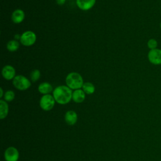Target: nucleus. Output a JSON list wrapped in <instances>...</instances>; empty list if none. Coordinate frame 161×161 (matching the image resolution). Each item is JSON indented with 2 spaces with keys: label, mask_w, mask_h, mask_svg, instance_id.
Segmentation results:
<instances>
[{
  "label": "nucleus",
  "mask_w": 161,
  "mask_h": 161,
  "mask_svg": "<svg viewBox=\"0 0 161 161\" xmlns=\"http://www.w3.org/2000/svg\"><path fill=\"white\" fill-rule=\"evenodd\" d=\"M72 91L68 86L61 85L56 87L53 91V96L55 102L60 104L69 103L72 97Z\"/></svg>",
  "instance_id": "f257e3e1"
},
{
  "label": "nucleus",
  "mask_w": 161,
  "mask_h": 161,
  "mask_svg": "<svg viewBox=\"0 0 161 161\" xmlns=\"http://www.w3.org/2000/svg\"><path fill=\"white\" fill-rule=\"evenodd\" d=\"M66 86L72 90H76L82 88L84 84V80L82 75L76 72L69 73L65 77Z\"/></svg>",
  "instance_id": "f03ea898"
},
{
  "label": "nucleus",
  "mask_w": 161,
  "mask_h": 161,
  "mask_svg": "<svg viewBox=\"0 0 161 161\" xmlns=\"http://www.w3.org/2000/svg\"><path fill=\"white\" fill-rule=\"evenodd\" d=\"M13 85L19 91H25L31 85L30 80L23 75H17L13 80Z\"/></svg>",
  "instance_id": "7ed1b4c3"
},
{
  "label": "nucleus",
  "mask_w": 161,
  "mask_h": 161,
  "mask_svg": "<svg viewBox=\"0 0 161 161\" xmlns=\"http://www.w3.org/2000/svg\"><path fill=\"white\" fill-rule=\"evenodd\" d=\"M19 41L20 43L25 47L32 46L36 41V35L35 33L32 31H25L21 35Z\"/></svg>",
  "instance_id": "20e7f679"
},
{
  "label": "nucleus",
  "mask_w": 161,
  "mask_h": 161,
  "mask_svg": "<svg viewBox=\"0 0 161 161\" xmlns=\"http://www.w3.org/2000/svg\"><path fill=\"white\" fill-rule=\"evenodd\" d=\"M55 103V100L53 96L50 94L42 96L40 100V106L44 111L51 110L53 108Z\"/></svg>",
  "instance_id": "39448f33"
},
{
  "label": "nucleus",
  "mask_w": 161,
  "mask_h": 161,
  "mask_svg": "<svg viewBox=\"0 0 161 161\" xmlns=\"http://www.w3.org/2000/svg\"><path fill=\"white\" fill-rule=\"evenodd\" d=\"M147 58L150 63L155 65H161V49L155 48L153 50H150Z\"/></svg>",
  "instance_id": "423d86ee"
},
{
  "label": "nucleus",
  "mask_w": 161,
  "mask_h": 161,
  "mask_svg": "<svg viewBox=\"0 0 161 161\" xmlns=\"http://www.w3.org/2000/svg\"><path fill=\"white\" fill-rule=\"evenodd\" d=\"M1 74L3 78L7 80H13L16 77V70L12 65H6L3 67Z\"/></svg>",
  "instance_id": "0eeeda50"
},
{
  "label": "nucleus",
  "mask_w": 161,
  "mask_h": 161,
  "mask_svg": "<svg viewBox=\"0 0 161 161\" xmlns=\"http://www.w3.org/2000/svg\"><path fill=\"white\" fill-rule=\"evenodd\" d=\"M4 158L6 161H17L19 158V152L14 147H8L4 152Z\"/></svg>",
  "instance_id": "6e6552de"
},
{
  "label": "nucleus",
  "mask_w": 161,
  "mask_h": 161,
  "mask_svg": "<svg viewBox=\"0 0 161 161\" xmlns=\"http://www.w3.org/2000/svg\"><path fill=\"white\" fill-rule=\"evenodd\" d=\"M96 0H76L77 6L82 11H89L95 5Z\"/></svg>",
  "instance_id": "1a4fd4ad"
},
{
  "label": "nucleus",
  "mask_w": 161,
  "mask_h": 161,
  "mask_svg": "<svg viewBox=\"0 0 161 161\" xmlns=\"http://www.w3.org/2000/svg\"><path fill=\"white\" fill-rule=\"evenodd\" d=\"M11 20L15 24H19L23 22L25 18V14L23 10L16 9L11 14Z\"/></svg>",
  "instance_id": "9d476101"
},
{
  "label": "nucleus",
  "mask_w": 161,
  "mask_h": 161,
  "mask_svg": "<svg viewBox=\"0 0 161 161\" xmlns=\"http://www.w3.org/2000/svg\"><path fill=\"white\" fill-rule=\"evenodd\" d=\"M86 98V93L81 89L74 90L72 92V99L77 103H82Z\"/></svg>",
  "instance_id": "9b49d317"
},
{
  "label": "nucleus",
  "mask_w": 161,
  "mask_h": 161,
  "mask_svg": "<svg viewBox=\"0 0 161 161\" xmlns=\"http://www.w3.org/2000/svg\"><path fill=\"white\" fill-rule=\"evenodd\" d=\"M65 120L69 125H74L77 120V113L73 110L67 111L65 114Z\"/></svg>",
  "instance_id": "f8f14e48"
},
{
  "label": "nucleus",
  "mask_w": 161,
  "mask_h": 161,
  "mask_svg": "<svg viewBox=\"0 0 161 161\" xmlns=\"http://www.w3.org/2000/svg\"><path fill=\"white\" fill-rule=\"evenodd\" d=\"M38 91L40 93L43 95H45V94H49L51 92H53V89L50 83L48 82H43L38 85Z\"/></svg>",
  "instance_id": "ddd939ff"
},
{
  "label": "nucleus",
  "mask_w": 161,
  "mask_h": 161,
  "mask_svg": "<svg viewBox=\"0 0 161 161\" xmlns=\"http://www.w3.org/2000/svg\"><path fill=\"white\" fill-rule=\"evenodd\" d=\"M8 110H9V107L7 102L5 100L1 99L0 100V118L1 119L5 118L8 114Z\"/></svg>",
  "instance_id": "4468645a"
},
{
  "label": "nucleus",
  "mask_w": 161,
  "mask_h": 161,
  "mask_svg": "<svg viewBox=\"0 0 161 161\" xmlns=\"http://www.w3.org/2000/svg\"><path fill=\"white\" fill-rule=\"evenodd\" d=\"M19 47V42L18 40H14V39L9 41L6 44L7 50L9 52H16V50H18Z\"/></svg>",
  "instance_id": "2eb2a0df"
},
{
  "label": "nucleus",
  "mask_w": 161,
  "mask_h": 161,
  "mask_svg": "<svg viewBox=\"0 0 161 161\" xmlns=\"http://www.w3.org/2000/svg\"><path fill=\"white\" fill-rule=\"evenodd\" d=\"M82 89L86 94H92L95 91L94 85L90 82H84L82 87Z\"/></svg>",
  "instance_id": "dca6fc26"
},
{
  "label": "nucleus",
  "mask_w": 161,
  "mask_h": 161,
  "mask_svg": "<svg viewBox=\"0 0 161 161\" xmlns=\"http://www.w3.org/2000/svg\"><path fill=\"white\" fill-rule=\"evenodd\" d=\"M40 76H41L40 71L38 69H34L30 73V80L32 82H36L37 80H39Z\"/></svg>",
  "instance_id": "f3484780"
},
{
  "label": "nucleus",
  "mask_w": 161,
  "mask_h": 161,
  "mask_svg": "<svg viewBox=\"0 0 161 161\" xmlns=\"http://www.w3.org/2000/svg\"><path fill=\"white\" fill-rule=\"evenodd\" d=\"M15 97V94L14 91L11 90H8L5 92L4 95V99L6 102H11L12 101Z\"/></svg>",
  "instance_id": "a211bd4d"
},
{
  "label": "nucleus",
  "mask_w": 161,
  "mask_h": 161,
  "mask_svg": "<svg viewBox=\"0 0 161 161\" xmlns=\"http://www.w3.org/2000/svg\"><path fill=\"white\" fill-rule=\"evenodd\" d=\"M147 47L150 50L155 49V48H158V42L156 39L152 38L148 40V42L147 43Z\"/></svg>",
  "instance_id": "6ab92c4d"
},
{
  "label": "nucleus",
  "mask_w": 161,
  "mask_h": 161,
  "mask_svg": "<svg viewBox=\"0 0 161 161\" xmlns=\"http://www.w3.org/2000/svg\"><path fill=\"white\" fill-rule=\"evenodd\" d=\"M65 1H66V0H56V2L57 3V4L60 5V6L64 4Z\"/></svg>",
  "instance_id": "aec40b11"
},
{
  "label": "nucleus",
  "mask_w": 161,
  "mask_h": 161,
  "mask_svg": "<svg viewBox=\"0 0 161 161\" xmlns=\"http://www.w3.org/2000/svg\"><path fill=\"white\" fill-rule=\"evenodd\" d=\"M14 40H20L21 35H19V34H16V35L14 36Z\"/></svg>",
  "instance_id": "412c9836"
},
{
  "label": "nucleus",
  "mask_w": 161,
  "mask_h": 161,
  "mask_svg": "<svg viewBox=\"0 0 161 161\" xmlns=\"http://www.w3.org/2000/svg\"><path fill=\"white\" fill-rule=\"evenodd\" d=\"M0 91H1L0 97H1V98H2V97H3V96L4 95V92H3V88H2V87H1V88H0Z\"/></svg>",
  "instance_id": "4be33fe9"
},
{
  "label": "nucleus",
  "mask_w": 161,
  "mask_h": 161,
  "mask_svg": "<svg viewBox=\"0 0 161 161\" xmlns=\"http://www.w3.org/2000/svg\"><path fill=\"white\" fill-rule=\"evenodd\" d=\"M159 26H160V30H161V21H160V25H159Z\"/></svg>",
  "instance_id": "5701e85b"
}]
</instances>
